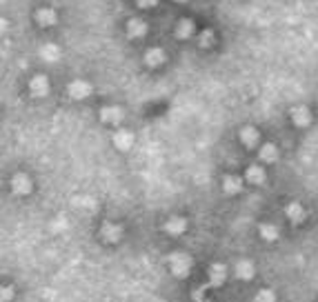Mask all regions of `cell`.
Segmentation results:
<instances>
[{
	"mask_svg": "<svg viewBox=\"0 0 318 302\" xmlns=\"http://www.w3.org/2000/svg\"><path fill=\"white\" fill-rule=\"evenodd\" d=\"M127 33H129V38H143L147 33V25L138 18H132L129 23H127Z\"/></svg>",
	"mask_w": 318,
	"mask_h": 302,
	"instance_id": "obj_12",
	"label": "cell"
},
{
	"mask_svg": "<svg viewBox=\"0 0 318 302\" xmlns=\"http://www.w3.org/2000/svg\"><path fill=\"white\" fill-rule=\"evenodd\" d=\"M258 156H260L263 163H276V158H278V149H276V145L267 143V145H263V147H260Z\"/></svg>",
	"mask_w": 318,
	"mask_h": 302,
	"instance_id": "obj_15",
	"label": "cell"
},
{
	"mask_svg": "<svg viewBox=\"0 0 318 302\" xmlns=\"http://www.w3.org/2000/svg\"><path fill=\"white\" fill-rule=\"evenodd\" d=\"M236 276H238L240 280L254 278V265L249 263V260H240V263L236 265Z\"/></svg>",
	"mask_w": 318,
	"mask_h": 302,
	"instance_id": "obj_18",
	"label": "cell"
},
{
	"mask_svg": "<svg viewBox=\"0 0 318 302\" xmlns=\"http://www.w3.org/2000/svg\"><path fill=\"white\" fill-rule=\"evenodd\" d=\"M132 143H134V133H132V131L120 129V131L114 133V145H116L118 149L127 151V149H129V147H132Z\"/></svg>",
	"mask_w": 318,
	"mask_h": 302,
	"instance_id": "obj_10",
	"label": "cell"
},
{
	"mask_svg": "<svg viewBox=\"0 0 318 302\" xmlns=\"http://www.w3.org/2000/svg\"><path fill=\"white\" fill-rule=\"evenodd\" d=\"M120 236H123V227L114 225V223H105L103 225V238L107 243H118Z\"/></svg>",
	"mask_w": 318,
	"mask_h": 302,
	"instance_id": "obj_9",
	"label": "cell"
},
{
	"mask_svg": "<svg viewBox=\"0 0 318 302\" xmlns=\"http://www.w3.org/2000/svg\"><path fill=\"white\" fill-rule=\"evenodd\" d=\"M11 189L13 193H18V196H27V193L31 191V180L29 176H25V173H18V176L11 178Z\"/></svg>",
	"mask_w": 318,
	"mask_h": 302,
	"instance_id": "obj_3",
	"label": "cell"
},
{
	"mask_svg": "<svg viewBox=\"0 0 318 302\" xmlns=\"http://www.w3.org/2000/svg\"><path fill=\"white\" fill-rule=\"evenodd\" d=\"M29 89H31V96H36V98H43L49 93V80H47L45 76H36L29 83Z\"/></svg>",
	"mask_w": 318,
	"mask_h": 302,
	"instance_id": "obj_6",
	"label": "cell"
},
{
	"mask_svg": "<svg viewBox=\"0 0 318 302\" xmlns=\"http://www.w3.org/2000/svg\"><path fill=\"white\" fill-rule=\"evenodd\" d=\"M240 187H242V180L238 176H225V178H222V191L229 193V196L238 193Z\"/></svg>",
	"mask_w": 318,
	"mask_h": 302,
	"instance_id": "obj_13",
	"label": "cell"
},
{
	"mask_svg": "<svg viewBox=\"0 0 318 302\" xmlns=\"http://www.w3.org/2000/svg\"><path fill=\"white\" fill-rule=\"evenodd\" d=\"M289 118H292V123L296 127H307L309 123H312V111H309L307 107L298 105V107H294V109L289 111Z\"/></svg>",
	"mask_w": 318,
	"mask_h": 302,
	"instance_id": "obj_2",
	"label": "cell"
},
{
	"mask_svg": "<svg viewBox=\"0 0 318 302\" xmlns=\"http://www.w3.org/2000/svg\"><path fill=\"white\" fill-rule=\"evenodd\" d=\"M36 18H38V23L43 25V27H51V25H56V11L53 9H40L36 13Z\"/></svg>",
	"mask_w": 318,
	"mask_h": 302,
	"instance_id": "obj_19",
	"label": "cell"
},
{
	"mask_svg": "<svg viewBox=\"0 0 318 302\" xmlns=\"http://www.w3.org/2000/svg\"><path fill=\"white\" fill-rule=\"evenodd\" d=\"M238 138H240V143L245 145V147H254L256 143H258V138H260V133L254 129V127H242L240 133H238Z\"/></svg>",
	"mask_w": 318,
	"mask_h": 302,
	"instance_id": "obj_11",
	"label": "cell"
},
{
	"mask_svg": "<svg viewBox=\"0 0 318 302\" xmlns=\"http://www.w3.org/2000/svg\"><path fill=\"white\" fill-rule=\"evenodd\" d=\"M100 118H103V123H107V125H120V120H123V109H120V107H103Z\"/></svg>",
	"mask_w": 318,
	"mask_h": 302,
	"instance_id": "obj_7",
	"label": "cell"
},
{
	"mask_svg": "<svg viewBox=\"0 0 318 302\" xmlns=\"http://www.w3.org/2000/svg\"><path fill=\"white\" fill-rule=\"evenodd\" d=\"M212 45H214V31L205 29L200 33V47H212Z\"/></svg>",
	"mask_w": 318,
	"mask_h": 302,
	"instance_id": "obj_24",
	"label": "cell"
},
{
	"mask_svg": "<svg viewBox=\"0 0 318 302\" xmlns=\"http://www.w3.org/2000/svg\"><path fill=\"white\" fill-rule=\"evenodd\" d=\"M145 63L149 65V67H160L162 63H165V51L154 47V49H149V51L145 53Z\"/></svg>",
	"mask_w": 318,
	"mask_h": 302,
	"instance_id": "obj_16",
	"label": "cell"
},
{
	"mask_svg": "<svg viewBox=\"0 0 318 302\" xmlns=\"http://www.w3.org/2000/svg\"><path fill=\"white\" fill-rule=\"evenodd\" d=\"M178 3H185V0H178Z\"/></svg>",
	"mask_w": 318,
	"mask_h": 302,
	"instance_id": "obj_28",
	"label": "cell"
},
{
	"mask_svg": "<svg viewBox=\"0 0 318 302\" xmlns=\"http://www.w3.org/2000/svg\"><path fill=\"white\" fill-rule=\"evenodd\" d=\"M225 278H227L225 265H220V263L212 265V269H209V285H212V287H218V285L225 283Z\"/></svg>",
	"mask_w": 318,
	"mask_h": 302,
	"instance_id": "obj_8",
	"label": "cell"
},
{
	"mask_svg": "<svg viewBox=\"0 0 318 302\" xmlns=\"http://www.w3.org/2000/svg\"><path fill=\"white\" fill-rule=\"evenodd\" d=\"M13 296V291H11V287H3V302H9Z\"/></svg>",
	"mask_w": 318,
	"mask_h": 302,
	"instance_id": "obj_25",
	"label": "cell"
},
{
	"mask_svg": "<svg viewBox=\"0 0 318 302\" xmlns=\"http://www.w3.org/2000/svg\"><path fill=\"white\" fill-rule=\"evenodd\" d=\"M40 56H43V60H47V63H56V60L60 58V49L58 45L53 43H47L43 49H40Z\"/></svg>",
	"mask_w": 318,
	"mask_h": 302,
	"instance_id": "obj_17",
	"label": "cell"
},
{
	"mask_svg": "<svg viewBox=\"0 0 318 302\" xmlns=\"http://www.w3.org/2000/svg\"><path fill=\"white\" fill-rule=\"evenodd\" d=\"M91 93V85L85 83V80H73V83L69 85V96L73 100H83Z\"/></svg>",
	"mask_w": 318,
	"mask_h": 302,
	"instance_id": "obj_4",
	"label": "cell"
},
{
	"mask_svg": "<svg viewBox=\"0 0 318 302\" xmlns=\"http://www.w3.org/2000/svg\"><path fill=\"white\" fill-rule=\"evenodd\" d=\"M192 33H194V23H192V20H187V18H182L178 23V27H176V36L185 40V38L192 36Z\"/></svg>",
	"mask_w": 318,
	"mask_h": 302,
	"instance_id": "obj_20",
	"label": "cell"
},
{
	"mask_svg": "<svg viewBox=\"0 0 318 302\" xmlns=\"http://www.w3.org/2000/svg\"><path fill=\"white\" fill-rule=\"evenodd\" d=\"M167 265H169V271L174 273L176 278H185L189 269H192V258L187 256V253H172V256L167 258Z\"/></svg>",
	"mask_w": 318,
	"mask_h": 302,
	"instance_id": "obj_1",
	"label": "cell"
},
{
	"mask_svg": "<svg viewBox=\"0 0 318 302\" xmlns=\"http://www.w3.org/2000/svg\"><path fill=\"white\" fill-rule=\"evenodd\" d=\"M198 302H207V300H198Z\"/></svg>",
	"mask_w": 318,
	"mask_h": 302,
	"instance_id": "obj_27",
	"label": "cell"
},
{
	"mask_svg": "<svg viewBox=\"0 0 318 302\" xmlns=\"http://www.w3.org/2000/svg\"><path fill=\"white\" fill-rule=\"evenodd\" d=\"M156 3H158V0H138V5H140V7H154Z\"/></svg>",
	"mask_w": 318,
	"mask_h": 302,
	"instance_id": "obj_26",
	"label": "cell"
},
{
	"mask_svg": "<svg viewBox=\"0 0 318 302\" xmlns=\"http://www.w3.org/2000/svg\"><path fill=\"white\" fill-rule=\"evenodd\" d=\"M258 231H260V236H263V238L269 240V243L278 238V229H276L274 225H260V227H258Z\"/></svg>",
	"mask_w": 318,
	"mask_h": 302,
	"instance_id": "obj_22",
	"label": "cell"
},
{
	"mask_svg": "<svg viewBox=\"0 0 318 302\" xmlns=\"http://www.w3.org/2000/svg\"><path fill=\"white\" fill-rule=\"evenodd\" d=\"M185 229H187V220L182 216H172L165 223V231L169 233V236H180Z\"/></svg>",
	"mask_w": 318,
	"mask_h": 302,
	"instance_id": "obj_5",
	"label": "cell"
},
{
	"mask_svg": "<svg viewBox=\"0 0 318 302\" xmlns=\"http://www.w3.org/2000/svg\"><path fill=\"white\" fill-rule=\"evenodd\" d=\"M245 178L252 185H263V183H265V171H263V167H249Z\"/></svg>",
	"mask_w": 318,
	"mask_h": 302,
	"instance_id": "obj_21",
	"label": "cell"
},
{
	"mask_svg": "<svg viewBox=\"0 0 318 302\" xmlns=\"http://www.w3.org/2000/svg\"><path fill=\"white\" fill-rule=\"evenodd\" d=\"M256 302H276V293L272 289H260L256 293Z\"/></svg>",
	"mask_w": 318,
	"mask_h": 302,
	"instance_id": "obj_23",
	"label": "cell"
},
{
	"mask_svg": "<svg viewBox=\"0 0 318 302\" xmlns=\"http://www.w3.org/2000/svg\"><path fill=\"white\" fill-rule=\"evenodd\" d=\"M285 211H287V218L292 220L294 225H298V223H303V220H305V211H303V207L298 203H289Z\"/></svg>",
	"mask_w": 318,
	"mask_h": 302,
	"instance_id": "obj_14",
	"label": "cell"
}]
</instances>
